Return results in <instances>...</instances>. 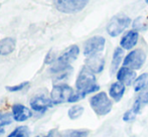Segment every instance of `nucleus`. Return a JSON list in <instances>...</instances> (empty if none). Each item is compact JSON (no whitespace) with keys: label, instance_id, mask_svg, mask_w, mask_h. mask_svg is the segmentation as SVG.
I'll use <instances>...</instances> for the list:
<instances>
[{"label":"nucleus","instance_id":"nucleus-1","mask_svg":"<svg viewBox=\"0 0 148 137\" xmlns=\"http://www.w3.org/2000/svg\"><path fill=\"white\" fill-rule=\"evenodd\" d=\"M76 89L77 92L82 95L83 98H85L88 94L99 91L100 86L97 84L95 74L86 66L81 70L78 78H77Z\"/></svg>","mask_w":148,"mask_h":137},{"label":"nucleus","instance_id":"nucleus-2","mask_svg":"<svg viewBox=\"0 0 148 137\" xmlns=\"http://www.w3.org/2000/svg\"><path fill=\"white\" fill-rule=\"evenodd\" d=\"M90 106L98 116H105L111 112L113 104L105 92H100L91 97Z\"/></svg>","mask_w":148,"mask_h":137},{"label":"nucleus","instance_id":"nucleus-3","mask_svg":"<svg viewBox=\"0 0 148 137\" xmlns=\"http://www.w3.org/2000/svg\"><path fill=\"white\" fill-rule=\"evenodd\" d=\"M130 23V17H128L125 14H118L110 20L107 27H106V30L110 36L116 37L120 35L123 32H125V29L129 27Z\"/></svg>","mask_w":148,"mask_h":137},{"label":"nucleus","instance_id":"nucleus-4","mask_svg":"<svg viewBox=\"0 0 148 137\" xmlns=\"http://www.w3.org/2000/svg\"><path fill=\"white\" fill-rule=\"evenodd\" d=\"M55 6L64 13H77L83 10L89 3V0H53Z\"/></svg>","mask_w":148,"mask_h":137},{"label":"nucleus","instance_id":"nucleus-5","mask_svg":"<svg viewBox=\"0 0 148 137\" xmlns=\"http://www.w3.org/2000/svg\"><path fill=\"white\" fill-rule=\"evenodd\" d=\"M146 61V53L143 49H136L131 51L123 61V67H127L131 70H139L142 68Z\"/></svg>","mask_w":148,"mask_h":137},{"label":"nucleus","instance_id":"nucleus-6","mask_svg":"<svg viewBox=\"0 0 148 137\" xmlns=\"http://www.w3.org/2000/svg\"><path fill=\"white\" fill-rule=\"evenodd\" d=\"M73 94H74V90L69 85H56L51 90V99L53 104L58 105V104L69 102V99L73 96Z\"/></svg>","mask_w":148,"mask_h":137},{"label":"nucleus","instance_id":"nucleus-7","mask_svg":"<svg viewBox=\"0 0 148 137\" xmlns=\"http://www.w3.org/2000/svg\"><path fill=\"white\" fill-rule=\"evenodd\" d=\"M106 39L101 35H96L91 38H89L86 41L84 47V55L87 58L92 57V55H99L105 49Z\"/></svg>","mask_w":148,"mask_h":137},{"label":"nucleus","instance_id":"nucleus-8","mask_svg":"<svg viewBox=\"0 0 148 137\" xmlns=\"http://www.w3.org/2000/svg\"><path fill=\"white\" fill-rule=\"evenodd\" d=\"M117 80L125 86H131L136 80V72L127 67H122L117 72Z\"/></svg>","mask_w":148,"mask_h":137},{"label":"nucleus","instance_id":"nucleus-9","mask_svg":"<svg viewBox=\"0 0 148 137\" xmlns=\"http://www.w3.org/2000/svg\"><path fill=\"white\" fill-rule=\"evenodd\" d=\"M86 67L90 68L94 74H100L105 67V60L101 55H95L87 58Z\"/></svg>","mask_w":148,"mask_h":137},{"label":"nucleus","instance_id":"nucleus-10","mask_svg":"<svg viewBox=\"0 0 148 137\" xmlns=\"http://www.w3.org/2000/svg\"><path fill=\"white\" fill-rule=\"evenodd\" d=\"M139 39V34L136 30H130V32H126L123 37L120 40V47L123 49H127V51H130L132 49L135 45H137Z\"/></svg>","mask_w":148,"mask_h":137},{"label":"nucleus","instance_id":"nucleus-11","mask_svg":"<svg viewBox=\"0 0 148 137\" xmlns=\"http://www.w3.org/2000/svg\"><path fill=\"white\" fill-rule=\"evenodd\" d=\"M53 105L51 99H49L45 96L34 97L30 101V107L32 110L36 112H45L49 108Z\"/></svg>","mask_w":148,"mask_h":137},{"label":"nucleus","instance_id":"nucleus-12","mask_svg":"<svg viewBox=\"0 0 148 137\" xmlns=\"http://www.w3.org/2000/svg\"><path fill=\"white\" fill-rule=\"evenodd\" d=\"M12 116L15 121L22 122L29 119L32 116V113L25 106L21 105V104H14L12 106Z\"/></svg>","mask_w":148,"mask_h":137},{"label":"nucleus","instance_id":"nucleus-13","mask_svg":"<svg viewBox=\"0 0 148 137\" xmlns=\"http://www.w3.org/2000/svg\"><path fill=\"white\" fill-rule=\"evenodd\" d=\"M124 93H125V85L123 84V83L119 82V81L113 83V84L110 86L109 95L115 102H119V101L123 98Z\"/></svg>","mask_w":148,"mask_h":137},{"label":"nucleus","instance_id":"nucleus-14","mask_svg":"<svg viewBox=\"0 0 148 137\" xmlns=\"http://www.w3.org/2000/svg\"><path fill=\"white\" fill-rule=\"evenodd\" d=\"M123 58H124V49L121 47H116L113 53V58H112L111 68H110V71H111L112 75L118 72L119 67H120L121 63H122V61H123Z\"/></svg>","mask_w":148,"mask_h":137},{"label":"nucleus","instance_id":"nucleus-15","mask_svg":"<svg viewBox=\"0 0 148 137\" xmlns=\"http://www.w3.org/2000/svg\"><path fill=\"white\" fill-rule=\"evenodd\" d=\"M15 49V40L11 37H6L0 40V55H7Z\"/></svg>","mask_w":148,"mask_h":137},{"label":"nucleus","instance_id":"nucleus-16","mask_svg":"<svg viewBox=\"0 0 148 137\" xmlns=\"http://www.w3.org/2000/svg\"><path fill=\"white\" fill-rule=\"evenodd\" d=\"M147 104H148V91H144V92H141L139 94V96L134 101V104H133L131 109L136 114H138L142 110V108L145 105H147Z\"/></svg>","mask_w":148,"mask_h":137},{"label":"nucleus","instance_id":"nucleus-17","mask_svg":"<svg viewBox=\"0 0 148 137\" xmlns=\"http://www.w3.org/2000/svg\"><path fill=\"white\" fill-rule=\"evenodd\" d=\"M135 92H142L143 90L147 89L148 87V73H143L138 78H136L134 82Z\"/></svg>","mask_w":148,"mask_h":137},{"label":"nucleus","instance_id":"nucleus-18","mask_svg":"<svg viewBox=\"0 0 148 137\" xmlns=\"http://www.w3.org/2000/svg\"><path fill=\"white\" fill-rule=\"evenodd\" d=\"M90 130L88 129H73L66 130L62 133V137H88Z\"/></svg>","mask_w":148,"mask_h":137},{"label":"nucleus","instance_id":"nucleus-19","mask_svg":"<svg viewBox=\"0 0 148 137\" xmlns=\"http://www.w3.org/2000/svg\"><path fill=\"white\" fill-rule=\"evenodd\" d=\"M30 130L27 126H18L7 137H29Z\"/></svg>","mask_w":148,"mask_h":137},{"label":"nucleus","instance_id":"nucleus-20","mask_svg":"<svg viewBox=\"0 0 148 137\" xmlns=\"http://www.w3.org/2000/svg\"><path fill=\"white\" fill-rule=\"evenodd\" d=\"M83 113H84V107L81 105H75L69 109L68 115L70 117V119L76 120L78 118H80L83 115Z\"/></svg>","mask_w":148,"mask_h":137},{"label":"nucleus","instance_id":"nucleus-21","mask_svg":"<svg viewBox=\"0 0 148 137\" xmlns=\"http://www.w3.org/2000/svg\"><path fill=\"white\" fill-rule=\"evenodd\" d=\"M13 120V116H11L10 113H1L0 112V128L3 126L9 125Z\"/></svg>","mask_w":148,"mask_h":137},{"label":"nucleus","instance_id":"nucleus-22","mask_svg":"<svg viewBox=\"0 0 148 137\" xmlns=\"http://www.w3.org/2000/svg\"><path fill=\"white\" fill-rule=\"evenodd\" d=\"M136 115L137 114L135 113L132 109H130V110H128V111L125 112L124 115H123V117H122V119H123V121H125V122H130V121H133V120L135 119Z\"/></svg>","mask_w":148,"mask_h":137},{"label":"nucleus","instance_id":"nucleus-23","mask_svg":"<svg viewBox=\"0 0 148 137\" xmlns=\"http://www.w3.org/2000/svg\"><path fill=\"white\" fill-rule=\"evenodd\" d=\"M28 84H29L28 82H23V83H21V84L17 85V86H13V87L8 86V87H6V89H7L9 92H17V91L22 90V89H24L26 86H28Z\"/></svg>","mask_w":148,"mask_h":137},{"label":"nucleus","instance_id":"nucleus-24","mask_svg":"<svg viewBox=\"0 0 148 137\" xmlns=\"http://www.w3.org/2000/svg\"><path fill=\"white\" fill-rule=\"evenodd\" d=\"M37 137H62V133H60L58 129H53L47 133L45 136H37Z\"/></svg>","mask_w":148,"mask_h":137},{"label":"nucleus","instance_id":"nucleus-25","mask_svg":"<svg viewBox=\"0 0 148 137\" xmlns=\"http://www.w3.org/2000/svg\"><path fill=\"white\" fill-rule=\"evenodd\" d=\"M3 129H0V134H2V133H3Z\"/></svg>","mask_w":148,"mask_h":137},{"label":"nucleus","instance_id":"nucleus-26","mask_svg":"<svg viewBox=\"0 0 148 137\" xmlns=\"http://www.w3.org/2000/svg\"><path fill=\"white\" fill-rule=\"evenodd\" d=\"M145 1H146V3L148 4V0H145Z\"/></svg>","mask_w":148,"mask_h":137}]
</instances>
